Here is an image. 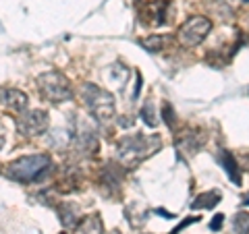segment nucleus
Instances as JSON below:
<instances>
[{"label": "nucleus", "instance_id": "f257e3e1", "mask_svg": "<svg viewBox=\"0 0 249 234\" xmlns=\"http://www.w3.org/2000/svg\"><path fill=\"white\" fill-rule=\"evenodd\" d=\"M160 137L158 135H142V133H135V135H124L119 145H116V158L123 166L127 168H135L139 162L147 160L150 155H154L160 150Z\"/></svg>", "mask_w": 249, "mask_h": 234}, {"label": "nucleus", "instance_id": "f03ea898", "mask_svg": "<svg viewBox=\"0 0 249 234\" xmlns=\"http://www.w3.org/2000/svg\"><path fill=\"white\" fill-rule=\"evenodd\" d=\"M52 160L46 153L37 155H23V158L11 162L4 168V176L15 183H37L50 172Z\"/></svg>", "mask_w": 249, "mask_h": 234}, {"label": "nucleus", "instance_id": "7ed1b4c3", "mask_svg": "<svg viewBox=\"0 0 249 234\" xmlns=\"http://www.w3.org/2000/svg\"><path fill=\"white\" fill-rule=\"evenodd\" d=\"M81 100L100 124H108L114 118L116 106H114V96L110 91L98 87L96 83H85L81 87Z\"/></svg>", "mask_w": 249, "mask_h": 234}, {"label": "nucleus", "instance_id": "20e7f679", "mask_svg": "<svg viewBox=\"0 0 249 234\" xmlns=\"http://www.w3.org/2000/svg\"><path fill=\"white\" fill-rule=\"evenodd\" d=\"M37 89L50 104H62L73 98L71 83L58 71H48L37 77Z\"/></svg>", "mask_w": 249, "mask_h": 234}, {"label": "nucleus", "instance_id": "39448f33", "mask_svg": "<svg viewBox=\"0 0 249 234\" xmlns=\"http://www.w3.org/2000/svg\"><path fill=\"white\" fill-rule=\"evenodd\" d=\"M210 31H212V21L208 17H191L178 27L177 40L183 48H196L206 40Z\"/></svg>", "mask_w": 249, "mask_h": 234}, {"label": "nucleus", "instance_id": "423d86ee", "mask_svg": "<svg viewBox=\"0 0 249 234\" xmlns=\"http://www.w3.org/2000/svg\"><path fill=\"white\" fill-rule=\"evenodd\" d=\"M50 127V116L46 110H29L17 116V129L25 137H37Z\"/></svg>", "mask_w": 249, "mask_h": 234}, {"label": "nucleus", "instance_id": "0eeeda50", "mask_svg": "<svg viewBox=\"0 0 249 234\" xmlns=\"http://www.w3.org/2000/svg\"><path fill=\"white\" fill-rule=\"evenodd\" d=\"M170 9L168 0H142L139 2V19L147 25H162L166 21V15Z\"/></svg>", "mask_w": 249, "mask_h": 234}, {"label": "nucleus", "instance_id": "6e6552de", "mask_svg": "<svg viewBox=\"0 0 249 234\" xmlns=\"http://www.w3.org/2000/svg\"><path fill=\"white\" fill-rule=\"evenodd\" d=\"M0 104H2L4 108H9V110H13V112H25L27 104H29V98H27V93H23L21 89L2 87L0 89Z\"/></svg>", "mask_w": 249, "mask_h": 234}, {"label": "nucleus", "instance_id": "1a4fd4ad", "mask_svg": "<svg viewBox=\"0 0 249 234\" xmlns=\"http://www.w3.org/2000/svg\"><path fill=\"white\" fill-rule=\"evenodd\" d=\"M102 232H104V224L98 214L83 216L81 220L75 224V234H102Z\"/></svg>", "mask_w": 249, "mask_h": 234}, {"label": "nucleus", "instance_id": "9d476101", "mask_svg": "<svg viewBox=\"0 0 249 234\" xmlns=\"http://www.w3.org/2000/svg\"><path fill=\"white\" fill-rule=\"evenodd\" d=\"M206 143V135L204 133H185V135L178 139L177 145H178V150L185 151V153H197L201 147H204Z\"/></svg>", "mask_w": 249, "mask_h": 234}, {"label": "nucleus", "instance_id": "9b49d317", "mask_svg": "<svg viewBox=\"0 0 249 234\" xmlns=\"http://www.w3.org/2000/svg\"><path fill=\"white\" fill-rule=\"evenodd\" d=\"M220 162H222V168L227 170V174H229L231 181L235 184H241V170L237 166V160L231 155V151L220 150Z\"/></svg>", "mask_w": 249, "mask_h": 234}, {"label": "nucleus", "instance_id": "f8f14e48", "mask_svg": "<svg viewBox=\"0 0 249 234\" xmlns=\"http://www.w3.org/2000/svg\"><path fill=\"white\" fill-rule=\"evenodd\" d=\"M220 203V191H208L197 195V199L191 203L193 209H212Z\"/></svg>", "mask_w": 249, "mask_h": 234}, {"label": "nucleus", "instance_id": "ddd939ff", "mask_svg": "<svg viewBox=\"0 0 249 234\" xmlns=\"http://www.w3.org/2000/svg\"><path fill=\"white\" fill-rule=\"evenodd\" d=\"M58 216H60V222H62L65 228L77 224V207L73 203H60L58 205Z\"/></svg>", "mask_w": 249, "mask_h": 234}, {"label": "nucleus", "instance_id": "4468645a", "mask_svg": "<svg viewBox=\"0 0 249 234\" xmlns=\"http://www.w3.org/2000/svg\"><path fill=\"white\" fill-rule=\"evenodd\" d=\"M164 44H166V37L158 35V33L147 35V37H143V40H142V46L147 52H160L162 48H164Z\"/></svg>", "mask_w": 249, "mask_h": 234}, {"label": "nucleus", "instance_id": "2eb2a0df", "mask_svg": "<svg viewBox=\"0 0 249 234\" xmlns=\"http://www.w3.org/2000/svg\"><path fill=\"white\" fill-rule=\"evenodd\" d=\"M232 232L235 234H249V214L239 212L232 217Z\"/></svg>", "mask_w": 249, "mask_h": 234}, {"label": "nucleus", "instance_id": "dca6fc26", "mask_svg": "<svg viewBox=\"0 0 249 234\" xmlns=\"http://www.w3.org/2000/svg\"><path fill=\"white\" fill-rule=\"evenodd\" d=\"M142 120L147 124V127H156L158 124V118L154 114V104L152 102H145V106L142 108Z\"/></svg>", "mask_w": 249, "mask_h": 234}, {"label": "nucleus", "instance_id": "f3484780", "mask_svg": "<svg viewBox=\"0 0 249 234\" xmlns=\"http://www.w3.org/2000/svg\"><path fill=\"white\" fill-rule=\"evenodd\" d=\"M162 112H164V120H166V124L170 129H173V108H170V104H164V108H162Z\"/></svg>", "mask_w": 249, "mask_h": 234}, {"label": "nucleus", "instance_id": "a211bd4d", "mask_svg": "<svg viewBox=\"0 0 249 234\" xmlns=\"http://www.w3.org/2000/svg\"><path fill=\"white\" fill-rule=\"evenodd\" d=\"M222 222H224V216H222V214H218L214 220H212V224H210V228H212V230H218V228L222 226Z\"/></svg>", "mask_w": 249, "mask_h": 234}, {"label": "nucleus", "instance_id": "6ab92c4d", "mask_svg": "<svg viewBox=\"0 0 249 234\" xmlns=\"http://www.w3.org/2000/svg\"><path fill=\"white\" fill-rule=\"evenodd\" d=\"M4 143H6V131L2 127V122H0V150L4 147Z\"/></svg>", "mask_w": 249, "mask_h": 234}, {"label": "nucleus", "instance_id": "aec40b11", "mask_svg": "<svg viewBox=\"0 0 249 234\" xmlns=\"http://www.w3.org/2000/svg\"><path fill=\"white\" fill-rule=\"evenodd\" d=\"M243 203H245V205H249V195H245V197H243Z\"/></svg>", "mask_w": 249, "mask_h": 234}, {"label": "nucleus", "instance_id": "412c9836", "mask_svg": "<svg viewBox=\"0 0 249 234\" xmlns=\"http://www.w3.org/2000/svg\"><path fill=\"white\" fill-rule=\"evenodd\" d=\"M106 234H121V230H110V232H106Z\"/></svg>", "mask_w": 249, "mask_h": 234}, {"label": "nucleus", "instance_id": "4be33fe9", "mask_svg": "<svg viewBox=\"0 0 249 234\" xmlns=\"http://www.w3.org/2000/svg\"><path fill=\"white\" fill-rule=\"evenodd\" d=\"M243 2H249V0H243Z\"/></svg>", "mask_w": 249, "mask_h": 234}]
</instances>
